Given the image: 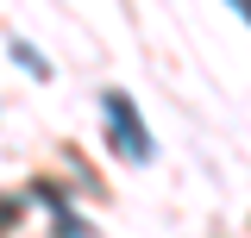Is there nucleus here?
Returning a JSON list of instances; mask_svg holds the SVG:
<instances>
[{"mask_svg":"<svg viewBox=\"0 0 251 238\" xmlns=\"http://www.w3.org/2000/svg\"><path fill=\"white\" fill-rule=\"evenodd\" d=\"M232 13H239V19H245V25H251V0H232Z\"/></svg>","mask_w":251,"mask_h":238,"instance_id":"nucleus-4","label":"nucleus"},{"mask_svg":"<svg viewBox=\"0 0 251 238\" xmlns=\"http://www.w3.org/2000/svg\"><path fill=\"white\" fill-rule=\"evenodd\" d=\"M57 238H94V226H82V219H57Z\"/></svg>","mask_w":251,"mask_h":238,"instance_id":"nucleus-2","label":"nucleus"},{"mask_svg":"<svg viewBox=\"0 0 251 238\" xmlns=\"http://www.w3.org/2000/svg\"><path fill=\"white\" fill-rule=\"evenodd\" d=\"M13 219H19V201H0V232H6Z\"/></svg>","mask_w":251,"mask_h":238,"instance_id":"nucleus-3","label":"nucleus"},{"mask_svg":"<svg viewBox=\"0 0 251 238\" xmlns=\"http://www.w3.org/2000/svg\"><path fill=\"white\" fill-rule=\"evenodd\" d=\"M100 107H107V125H113V144H120L126 157H132V163H151V132H145L138 107H132L126 94H107Z\"/></svg>","mask_w":251,"mask_h":238,"instance_id":"nucleus-1","label":"nucleus"}]
</instances>
